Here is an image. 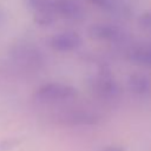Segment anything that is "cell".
<instances>
[{
  "label": "cell",
  "mask_w": 151,
  "mask_h": 151,
  "mask_svg": "<svg viewBox=\"0 0 151 151\" xmlns=\"http://www.w3.org/2000/svg\"><path fill=\"white\" fill-rule=\"evenodd\" d=\"M53 6L55 13L67 19L81 20L85 14L81 5L77 0H53Z\"/></svg>",
  "instance_id": "obj_5"
},
{
  "label": "cell",
  "mask_w": 151,
  "mask_h": 151,
  "mask_svg": "<svg viewBox=\"0 0 151 151\" xmlns=\"http://www.w3.org/2000/svg\"><path fill=\"white\" fill-rule=\"evenodd\" d=\"M93 90L104 98H112L118 93V86L109 72H100L91 81Z\"/></svg>",
  "instance_id": "obj_2"
},
{
  "label": "cell",
  "mask_w": 151,
  "mask_h": 151,
  "mask_svg": "<svg viewBox=\"0 0 151 151\" xmlns=\"http://www.w3.org/2000/svg\"><path fill=\"white\" fill-rule=\"evenodd\" d=\"M101 151H124V149L120 146H107V147L103 149Z\"/></svg>",
  "instance_id": "obj_12"
},
{
  "label": "cell",
  "mask_w": 151,
  "mask_h": 151,
  "mask_svg": "<svg viewBox=\"0 0 151 151\" xmlns=\"http://www.w3.org/2000/svg\"><path fill=\"white\" fill-rule=\"evenodd\" d=\"M139 24L146 28H151V12H146L139 17Z\"/></svg>",
  "instance_id": "obj_10"
},
{
  "label": "cell",
  "mask_w": 151,
  "mask_h": 151,
  "mask_svg": "<svg viewBox=\"0 0 151 151\" xmlns=\"http://www.w3.org/2000/svg\"><path fill=\"white\" fill-rule=\"evenodd\" d=\"M91 2L100 6V7H110L111 6V1L110 0H90Z\"/></svg>",
  "instance_id": "obj_11"
},
{
  "label": "cell",
  "mask_w": 151,
  "mask_h": 151,
  "mask_svg": "<svg viewBox=\"0 0 151 151\" xmlns=\"http://www.w3.org/2000/svg\"><path fill=\"white\" fill-rule=\"evenodd\" d=\"M90 35L92 38L105 40V41H118L123 37V32L120 27L107 24V22H99L94 24L90 27Z\"/></svg>",
  "instance_id": "obj_4"
},
{
  "label": "cell",
  "mask_w": 151,
  "mask_h": 151,
  "mask_svg": "<svg viewBox=\"0 0 151 151\" xmlns=\"http://www.w3.org/2000/svg\"><path fill=\"white\" fill-rule=\"evenodd\" d=\"M127 84H129V88L132 92L137 93V94H144L150 88V81H149V79L144 74H140V73L131 74L129 77Z\"/></svg>",
  "instance_id": "obj_7"
},
{
  "label": "cell",
  "mask_w": 151,
  "mask_h": 151,
  "mask_svg": "<svg viewBox=\"0 0 151 151\" xmlns=\"http://www.w3.org/2000/svg\"><path fill=\"white\" fill-rule=\"evenodd\" d=\"M130 58L138 64L151 66V46L134 48L133 51H131Z\"/></svg>",
  "instance_id": "obj_9"
},
{
  "label": "cell",
  "mask_w": 151,
  "mask_h": 151,
  "mask_svg": "<svg viewBox=\"0 0 151 151\" xmlns=\"http://www.w3.org/2000/svg\"><path fill=\"white\" fill-rule=\"evenodd\" d=\"M65 122L72 123V124H93L97 122V117L83 111H72L65 113L64 118Z\"/></svg>",
  "instance_id": "obj_8"
},
{
  "label": "cell",
  "mask_w": 151,
  "mask_h": 151,
  "mask_svg": "<svg viewBox=\"0 0 151 151\" xmlns=\"http://www.w3.org/2000/svg\"><path fill=\"white\" fill-rule=\"evenodd\" d=\"M77 94V90L61 83H48L38 88L35 97L41 101H60L73 98Z\"/></svg>",
  "instance_id": "obj_1"
},
{
  "label": "cell",
  "mask_w": 151,
  "mask_h": 151,
  "mask_svg": "<svg viewBox=\"0 0 151 151\" xmlns=\"http://www.w3.org/2000/svg\"><path fill=\"white\" fill-rule=\"evenodd\" d=\"M81 44V39L78 33L73 31H66L61 32L59 34H55L51 39V47L58 52H70L76 50Z\"/></svg>",
  "instance_id": "obj_3"
},
{
  "label": "cell",
  "mask_w": 151,
  "mask_h": 151,
  "mask_svg": "<svg viewBox=\"0 0 151 151\" xmlns=\"http://www.w3.org/2000/svg\"><path fill=\"white\" fill-rule=\"evenodd\" d=\"M34 11V21L41 26L50 25L53 21L55 11L53 0H40L32 6Z\"/></svg>",
  "instance_id": "obj_6"
},
{
  "label": "cell",
  "mask_w": 151,
  "mask_h": 151,
  "mask_svg": "<svg viewBox=\"0 0 151 151\" xmlns=\"http://www.w3.org/2000/svg\"><path fill=\"white\" fill-rule=\"evenodd\" d=\"M38 1H40V0H29V5H31V7H32L33 5H35Z\"/></svg>",
  "instance_id": "obj_13"
}]
</instances>
